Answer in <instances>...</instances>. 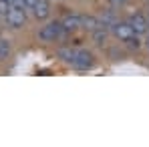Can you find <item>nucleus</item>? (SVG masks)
Listing matches in <instances>:
<instances>
[{
  "label": "nucleus",
  "mask_w": 149,
  "mask_h": 147,
  "mask_svg": "<svg viewBox=\"0 0 149 147\" xmlns=\"http://www.w3.org/2000/svg\"><path fill=\"white\" fill-rule=\"evenodd\" d=\"M65 34H67V30H65L63 22H49V24H45L40 28L38 40H42V42H54V40H58Z\"/></svg>",
  "instance_id": "obj_3"
},
{
  "label": "nucleus",
  "mask_w": 149,
  "mask_h": 147,
  "mask_svg": "<svg viewBox=\"0 0 149 147\" xmlns=\"http://www.w3.org/2000/svg\"><path fill=\"white\" fill-rule=\"evenodd\" d=\"M4 18H6L8 26H12V28H20V26L26 22V10H24V8H18V6H10V10L4 14Z\"/></svg>",
  "instance_id": "obj_4"
},
{
  "label": "nucleus",
  "mask_w": 149,
  "mask_h": 147,
  "mask_svg": "<svg viewBox=\"0 0 149 147\" xmlns=\"http://www.w3.org/2000/svg\"><path fill=\"white\" fill-rule=\"evenodd\" d=\"M8 10H10V4L6 0H0V14H6Z\"/></svg>",
  "instance_id": "obj_13"
},
{
  "label": "nucleus",
  "mask_w": 149,
  "mask_h": 147,
  "mask_svg": "<svg viewBox=\"0 0 149 147\" xmlns=\"http://www.w3.org/2000/svg\"><path fill=\"white\" fill-rule=\"evenodd\" d=\"M22 2H24L26 10H32V8H34V4H36V0H22Z\"/></svg>",
  "instance_id": "obj_14"
},
{
  "label": "nucleus",
  "mask_w": 149,
  "mask_h": 147,
  "mask_svg": "<svg viewBox=\"0 0 149 147\" xmlns=\"http://www.w3.org/2000/svg\"><path fill=\"white\" fill-rule=\"evenodd\" d=\"M101 24V20L97 18V16H91V14H83V28L85 30H89V32H95Z\"/></svg>",
  "instance_id": "obj_8"
},
{
  "label": "nucleus",
  "mask_w": 149,
  "mask_h": 147,
  "mask_svg": "<svg viewBox=\"0 0 149 147\" xmlns=\"http://www.w3.org/2000/svg\"><path fill=\"white\" fill-rule=\"evenodd\" d=\"M93 34V40H95V45H103L105 42V38H107V34H109V28H105V26H99L95 32H91Z\"/></svg>",
  "instance_id": "obj_10"
},
{
  "label": "nucleus",
  "mask_w": 149,
  "mask_h": 147,
  "mask_svg": "<svg viewBox=\"0 0 149 147\" xmlns=\"http://www.w3.org/2000/svg\"><path fill=\"white\" fill-rule=\"evenodd\" d=\"M32 14H34L38 20L49 18V14H50V4H49V0H36L34 8H32Z\"/></svg>",
  "instance_id": "obj_7"
},
{
  "label": "nucleus",
  "mask_w": 149,
  "mask_h": 147,
  "mask_svg": "<svg viewBox=\"0 0 149 147\" xmlns=\"http://www.w3.org/2000/svg\"><path fill=\"white\" fill-rule=\"evenodd\" d=\"M6 2H8V4H10V6H14V4H16V2H18V0H6Z\"/></svg>",
  "instance_id": "obj_16"
},
{
  "label": "nucleus",
  "mask_w": 149,
  "mask_h": 147,
  "mask_svg": "<svg viewBox=\"0 0 149 147\" xmlns=\"http://www.w3.org/2000/svg\"><path fill=\"white\" fill-rule=\"evenodd\" d=\"M129 0H109V4L113 6V8H121V6H125Z\"/></svg>",
  "instance_id": "obj_12"
},
{
  "label": "nucleus",
  "mask_w": 149,
  "mask_h": 147,
  "mask_svg": "<svg viewBox=\"0 0 149 147\" xmlns=\"http://www.w3.org/2000/svg\"><path fill=\"white\" fill-rule=\"evenodd\" d=\"M111 32H113V36L119 40V42H125L127 47H131V49H139V38H137V32H135V28L129 24V20H119L117 24L111 28Z\"/></svg>",
  "instance_id": "obj_2"
},
{
  "label": "nucleus",
  "mask_w": 149,
  "mask_h": 147,
  "mask_svg": "<svg viewBox=\"0 0 149 147\" xmlns=\"http://www.w3.org/2000/svg\"><path fill=\"white\" fill-rule=\"evenodd\" d=\"M145 49L149 50V32H147V38H145Z\"/></svg>",
  "instance_id": "obj_15"
},
{
  "label": "nucleus",
  "mask_w": 149,
  "mask_h": 147,
  "mask_svg": "<svg viewBox=\"0 0 149 147\" xmlns=\"http://www.w3.org/2000/svg\"><path fill=\"white\" fill-rule=\"evenodd\" d=\"M129 24L135 28L137 34H147L149 32V18L145 14H141V12L131 14V16H129Z\"/></svg>",
  "instance_id": "obj_5"
},
{
  "label": "nucleus",
  "mask_w": 149,
  "mask_h": 147,
  "mask_svg": "<svg viewBox=\"0 0 149 147\" xmlns=\"http://www.w3.org/2000/svg\"><path fill=\"white\" fill-rule=\"evenodd\" d=\"M56 56L71 65L73 69H79V71H87L95 65V56L93 52H89L87 49H77V47H61L56 50Z\"/></svg>",
  "instance_id": "obj_1"
},
{
  "label": "nucleus",
  "mask_w": 149,
  "mask_h": 147,
  "mask_svg": "<svg viewBox=\"0 0 149 147\" xmlns=\"http://www.w3.org/2000/svg\"><path fill=\"white\" fill-rule=\"evenodd\" d=\"M99 20H101V24L105 26V28H109V30H111L113 26L119 22V18L115 16V12H113V10H107L105 14H101V18H99Z\"/></svg>",
  "instance_id": "obj_9"
},
{
  "label": "nucleus",
  "mask_w": 149,
  "mask_h": 147,
  "mask_svg": "<svg viewBox=\"0 0 149 147\" xmlns=\"http://www.w3.org/2000/svg\"><path fill=\"white\" fill-rule=\"evenodd\" d=\"M61 22H63L67 32H74V30L83 28V14H67Z\"/></svg>",
  "instance_id": "obj_6"
},
{
  "label": "nucleus",
  "mask_w": 149,
  "mask_h": 147,
  "mask_svg": "<svg viewBox=\"0 0 149 147\" xmlns=\"http://www.w3.org/2000/svg\"><path fill=\"white\" fill-rule=\"evenodd\" d=\"M12 52V47H10V40L6 38H0V61H6Z\"/></svg>",
  "instance_id": "obj_11"
}]
</instances>
